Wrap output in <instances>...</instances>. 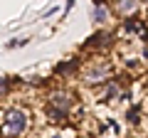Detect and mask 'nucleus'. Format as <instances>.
Instances as JSON below:
<instances>
[{
    "label": "nucleus",
    "instance_id": "1",
    "mask_svg": "<svg viewBox=\"0 0 148 138\" xmlns=\"http://www.w3.org/2000/svg\"><path fill=\"white\" fill-rule=\"evenodd\" d=\"M30 126V113L20 106H10L0 111V136L3 138H20Z\"/></svg>",
    "mask_w": 148,
    "mask_h": 138
},
{
    "label": "nucleus",
    "instance_id": "2",
    "mask_svg": "<svg viewBox=\"0 0 148 138\" xmlns=\"http://www.w3.org/2000/svg\"><path fill=\"white\" fill-rule=\"evenodd\" d=\"M72 106H74L72 94L64 91V89H57V91H52V94L47 96V106H45V111H47L49 121H62V118L69 116Z\"/></svg>",
    "mask_w": 148,
    "mask_h": 138
},
{
    "label": "nucleus",
    "instance_id": "3",
    "mask_svg": "<svg viewBox=\"0 0 148 138\" xmlns=\"http://www.w3.org/2000/svg\"><path fill=\"white\" fill-rule=\"evenodd\" d=\"M109 79V67L106 64H91V69L84 74V81L86 84H104V81Z\"/></svg>",
    "mask_w": 148,
    "mask_h": 138
},
{
    "label": "nucleus",
    "instance_id": "4",
    "mask_svg": "<svg viewBox=\"0 0 148 138\" xmlns=\"http://www.w3.org/2000/svg\"><path fill=\"white\" fill-rule=\"evenodd\" d=\"M114 5H116V10L121 15H131L133 10H138V0H116Z\"/></svg>",
    "mask_w": 148,
    "mask_h": 138
},
{
    "label": "nucleus",
    "instance_id": "5",
    "mask_svg": "<svg viewBox=\"0 0 148 138\" xmlns=\"http://www.w3.org/2000/svg\"><path fill=\"white\" fill-rule=\"evenodd\" d=\"M77 69H79V59H72V62L59 64V67H57V72H59L62 77H72L74 72H77Z\"/></svg>",
    "mask_w": 148,
    "mask_h": 138
},
{
    "label": "nucleus",
    "instance_id": "6",
    "mask_svg": "<svg viewBox=\"0 0 148 138\" xmlns=\"http://www.w3.org/2000/svg\"><path fill=\"white\" fill-rule=\"evenodd\" d=\"M106 5H104V0H94V20L96 22H104L106 20Z\"/></svg>",
    "mask_w": 148,
    "mask_h": 138
},
{
    "label": "nucleus",
    "instance_id": "7",
    "mask_svg": "<svg viewBox=\"0 0 148 138\" xmlns=\"http://www.w3.org/2000/svg\"><path fill=\"white\" fill-rule=\"evenodd\" d=\"M104 44H109V35H106V32H99V35H94V37L84 44V47H104Z\"/></svg>",
    "mask_w": 148,
    "mask_h": 138
},
{
    "label": "nucleus",
    "instance_id": "8",
    "mask_svg": "<svg viewBox=\"0 0 148 138\" xmlns=\"http://www.w3.org/2000/svg\"><path fill=\"white\" fill-rule=\"evenodd\" d=\"M8 91H10V81H8L5 77H0V96H5Z\"/></svg>",
    "mask_w": 148,
    "mask_h": 138
}]
</instances>
